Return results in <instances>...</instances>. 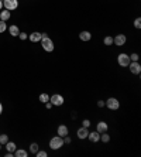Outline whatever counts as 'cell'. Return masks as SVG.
I'll list each match as a JSON object with an SVG mask.
<instances>
[{
    "label": "cell",
    "instance_id": "29",
    "mask_svg": "<svg viewBox=\"0 0 141 157\" xmlns=\"http://www.w3.org/2000/svg\"><path fill=\"white\" fill-rule=\"evenodd\" d=\"M19 37H20V40H27L28 36H27V33H20Z\"/></svg>",
    "mask_w": 141,
    "mask_h": 157
},
{
    "label": "cell",
    "instance_id": "30",
    "mask_svg": "<svg viewBox=\"0 0 141 157\" xmlns=\"http://www.w3.org/2000/svg\"><path fill=\"white\" fill-rule=\"evenodd\" d=\"M70 142H72V140H70V137H69V136H68V134H66L65 137H64V143H66V144H69Z\"/></svg>",
    "mask_w": 141,
    "mask_h": 157
},
{
    "label": "cell",
    "instance_id": "11",
    "mask_svg": "<svg viewBox=\"0 0 141 157\" xmlns=\"http://www.w3.org/2000/svg\"><path fill=\"white\" fill-rule=\"evenodd\" d=\"M107 129H109V125L106 123V122H103V120L98 122V125H96V130H98L99 133H104V132H107Z\"/></svg>",
    "mask_w": 141,
    "mask_h": 157
},
{
    "label": "cell",
    "instance_id": "33",
    "mask_svg": "<svg viewBox=\"0 0 141 157\" xmlns=\"http://www.w3.org/2000/svg\"><path fill=\"white\" fill-rule=\"evenodd\" d=\"M2 112H3V105H2V102H0V115H2Z\"/></svg>",
    "mask_w": 141,
    "mask_h": 157
},
{
    "label": "cell",
    "instance_id": "20",
    "mask_svg": "<svg viewBox=\"0 0 141 157\" xmlns=\"http://www.w3.org/2000/svg\"><path fill=\"white\" fill-rule=\"evenodd\" d=\"M38 99H40V102H42V103H47V102L50 101V95H48V93H41Z\"/></svg>",
    "mask_w": 141,
    "mask_h": 157
},
{
    "label": "cell",
    "instance_id": "10",
    "mask_svg": "<svg viewBox=\"0 0 141 157\" xmlns=\"http://www.w3.org/2000/svg\"><path fill=\"white\" fill-rule=\"evenodd\" d=\"M76 134H78V137L80 139V140H83V139L88 137V134H89V130H88V127H79V129L76 130Z\"/></svg>",
    "mask_w": 141,
    "mask_h": 157
},
{
    "label": "cell",
    "instance_id": "16",
    "mask_svg": "<svg viewBox=\"0 0 141 157\" xmlns=\"http://www.w3.org/2000/svg\"><path fill=\"white\" fill-rule=\"evenodd\" d=\"M10 17H11V14H10L9 10H3V11H0V20H3V21H7Z\"/></svg>",
    "mask_w": 141,
    "mask_h": 157
},
{
    "label": "cell",
    "instance_id": "36",
    "mask_svg": "<svg viewBox=\"0 0 141 157\" xmlns=\"http://www.w3.org/2000/svg\"><path fill=\"white\" fill-rule=\"evenodd\" d=\"M2 2H3V0H2Z\"/></svg>",
    "mask_w": 141,
    "mask_h": 157
},
{
    "label": "cell",
    "instance_id": "15",
    "mask_svg": "<svg viewBox=\"0 0 141 157\" xmlns=\"http://www.w3.org/2000/svg\"><path fill=\"white\" fill-rule=\"evenodd\" d=\"M9 33H10V36H13V37H19L20 28L13 24V26H10V27H9Z\"/></svg>",
    "mask_w": 141,
    "mask_h": 157
},
{
    "label": "cell",
    "instance_id": "13",
    "mask_svg": "<svg viewBox=\"0 0 141 157\" xmlns=\"http://www.w3.org/2000/svg\"><path fill=\"white\" fill-rule=\"evenodd\" d=\"M28 38H30V41L31 42H38V41H41V38H42V33H31L30 36H28Z\"/></svg>",
    "mask_w": 141,
    "mask_h": 157
},
{
    "label": "cell",
    "instance_id": "25",
    "mask_svg": "<svg viewBox=\"0 0 141 157\" xmlns=\"http://www.w3.org/2000/svg\"><path fill=\"white\" fill-rule=\"evenodd\" d=\"M35 156H37V157H47V156H48V153H47V152H44V150H38V152L35 153Z\"/></svg>",
    "mask_w": 141,
    "mask_h": 157
},
{
    "label": "cell",
    "instance_id": "21",
    "mask_svg": "<svg viewBox=\"0 0 141 157\" xmlns=\"http://www.w3.org/2000/svg\"><path fill=\"white\" fill-rule=\"evenodd\" d=\"M30 152L33 153V154H35V153L38 152V144L37 143H31V144H30Z\"/></svg>",
    "mask_w": 141,
    "mask_h": 157
},
{
    "label": "cell",
    "instance_id": "1",
    "mask_svg": "<svg viewBox=\"0 0 141 157\" xmlns=\"http://www.w3.org/2000/svg\"><path fill=\"white\" fill-rule=\"evenodd\" d=\"M62 146H64V137H61V136H54L50 140V147L52 150H59Z\"/></svg>",
    "mask_w": 141,
    "mask_h": 157
},
{
    "label": "cell",
    "instance_id": "26",
    "mask_svg": "<svg viewBox=\"0 0 141 157\" xmlns=\"http://www.w3.org/2000/svg\"><path fill=\"white\" fill-rule=\"evenodd\" d=\"M134 27H136V28H141V19H140V17H137V19L134 20Z\"/></svg>",
    "mask_w": 141,
    "mask_h": 157
},
{
    "label": "cell",
    "instance_id": "19",
    "mask_svg": "<svg viewBox=\"0 0 141 157\" xmlns=\"http://www.w3.org/2000/svg\"><path fill=\"white\" fill-rule=\"evenodd\" d=\"M100 140H102L103 143H109V142H110V134H107V132L100 133Z\"/></svg>",
    "mask_w": 141,
    "mask_h": 157
},
{
    "label": "cell",
    "instance_id": "22",
    "mask_svg": "<svg viewBox=\"0 0 141 157\" xmlns=\"http://www.w3.org/2000/svg\"><path fill=\"white\" fill-rule=\"evenodd\" d=\"M9 142V136L7 134H0V144H6Z\"/></svg>",
    "mask_w": 141,
    "mask_h": 157
},
{
    "label": "cell",
    "instance_id": "24",
    "mask_svg": "<svg viewBox=\"0 0 141 157\" xmlns=\"http://www.w3.org/2000/svg\"><path fill=\"white\" fill-rule=\"evenodd\" d=\"M6 30H7V24H6V21L0 20V33H4Z\"/></svg>",
    "mask_w": 141,
    "mask_h": 157
},
{
    "label": "cell",
    "instance_id": "14",
    "mask_svg": "<svg viewBox=\"0 0 141 157\" xmlns=\"http://www.w3.org/2000/svg\"><path fill=\"white\" fill-rule=\"evenodd\" d=\"M79 38L82 40V41H90V38H92V34H90V31H80L79 33Z\"/></svg>",
    "mask_w": 141,
    "mask_h": 157
},
{
    "label": "cell",
    "instance_id": "28",
    "mask_svg": "<svg viewBox=\"0 0 141 157\" xmlns=\"http://www.w3.org/2000/svg\"><path fill=\"white\" fill-rule=\"evenodd\" d=\"M82 126H83V127H89V126H90V120L89 119H85L83 122H82Z\"/></svg>",
    "mask_w": 141,
    "mask_h": 157
},
{
    "label": "cell",
    "instance_id": "7",
    "mask_svg": "<svg viewBox=\"0 0 141 157\" xmlns=\"http://www.w3.org/2000/svg\"><path fill=\"white\" fill-rule=\"evenodd\" d=\"M128 68H130V72L134 75H138L141 72V65L138 61H131V62L128 64Z\"/></svg>",
    "mask_w": 141,
    "mask_h": 157
},
{
    "label": "cell",
    "instance_id": "5",
    "mask_svg": "<svg viewBox=\"0 0 141 157\" xmlns=\"http://www.w3.org/2000/svg\"><path fill=\"white\" fill-rule=\"evenodd\" d=\"M117 62L120 67H128V64H130L131 61H130V57L127 55L126 52H122V54H118V57H117Z\"/></svg>",
    "mask_w": 141,
    "mask_h": 157
},
{
    "label": "cell",
    "instance_id": "3",
    "mask_svg": "<svg viewBox=\"0 0 141 157\" xmlns=\"http://www.w3.org/2000/svg\"><path fill=\"white\" fill-rule=\"evenodd\" d=\"M104 106H107L110 111H117L120 108V102L116 98H109L107 101H104Z\"/></svg>",
    "mask_w": 141,
    "mask_h": 157
},
{
    "label": "cell",
    "instance_id": "9",
    "mask_svg": "<svg viewBox=\"0 0 141 157\" xmlns=\"http://www.w3.org/2000/svg\"><path fill=\"white\" fill-rule=\"evenodd\" d=\"M56 133H58V136H61V137H65L66 134H69V129H68L66 125H59L58 129H56Z\"/></svg>",
    "mask_w": 141,
    "mask_h": 157
},
{
    "label": "cell",
    "instance_id": "31",
    "mask_svg": "<svg viewBox=\"0 0 141 157\" xmlns=\"http://www.w3.org/2000/svg\"><path fill=\"white\" fill-rule=\"evenodd\" d=\"M44 105H45V108H47V109H51V108H52V103L50 101H48L47 103H44Z\"/></svg>",
    "mask_w": 141,
    "mask_h": 157
},
{
    "label": "cell",
    "instance_id": "17",
    "mask_svg": "<svg viewBox=\"0 0 141 157\" xmlns=\"http://www.w3.org/2000/svg\"><path fill=\"white\" fill-rule=\"evenodd\" d=\"M6 149H7V152L14 153L16 152V149H17V146H16L14 142H7V143H6Z\"/></svg>",
    "mask_w": 141,
    "mask_h": 157
},
{
    "label": "cell",
    "instance_id": "8",
    "mask_svg": "<svg viewBox=\"0 0 141 157\" xmlns=\"http://www.w3.org/2000/svg\"><path fill=\"white\" fill-rule=\"evenodd\" d=\"M126 41H127V37L124 36V34H117L116 37L113 38V44H116L117 47L124 46V44H126Z\"/></svg>",
    "mask_w": 141,
    "mask_h": 157
},
{
    "label": "cell",
    "instance_id": "2",
    "mask_svg": "<svg viewBox=\"0 0 141 157\" xmlns=\"http://www.w3.org/2000/svg\"><path fill=\"white\" fill-rule=\"evenodd\" d=\"M41 46H42V50H45L47 52H52L55 46H54V41H52L50 37H44L41 38Z\"/></svg>",
    "mask_w": 141,
    "mask_h": 157
},
{
    "label": "cell",
    "instance_id": "4",
    "mask_svg": "<svg viewBox=\"0 0 141 157\" xmlns=\"http://www.w3.org/2000/svg\"><path fill=\"white\" fill-rule=\"evenodd\" d=\"M50 102L52 103V106H62L64 102H65V99H64V96L59 95V93H54L52 96H50Z\"/></svg>",
    "mask_w": 141,
    "mask_h": 157
},
{
    "label": "cell",
    "instance_id": "23",
    "mask_svg": "<svg viewBox=\"0 0 141 157\" xmlns=\"http://www.w3.org/2000/svg\"><path fill=\"white\" fill-rule=\"evenodd\" d=\"M103 42H104V46H112V44H113V37H110V36L104 37Z\"/></svg>",
    "mask_w": 141,
    "mask_h": 157
},
{
    "label": "cell",
    "instance_id": "18",
    "mask_svg": "<svg viewBox=\"0 0 141 157\" xmlns=\"http://www.w3.org/2000/svg\"><path fill=\"white\" fill-rule=\"evenodd\" d=\"M13 154H14L16 157H27V156H28V153L26 152V150H23V149H19V150L16 149V152H14Z\"/></svg>",
    "mask_w": 141,
    "mask_h": 157
},
{
    "label": "cell",
    "instance_id": "27",
    "mask_svg": "<svg viewBox=\"0 0 141 157\" xmlns=\"http://www.w3.org/2000/svg\"><path fill=\"white\" fill-rule=\"evenodd\" d=\"M128 57H130V61H138V58H140L137 52H133L131 55H128Z\"/></svg>",
    "mask_w": 141,
    "mask_h": 157
},
{
    "label": "cell",
    "instance_id": "6",
    "mask_svg": "<svg viewBox=\"0 0 141 157\" xmlns=\"http://www.w3.org/2000/svg\"><path fill=\"white\" fill-rule=\"evenodd\" d=\"M3 6L6 10H16L19 7V0H3Z\"/></svg>",
    "mask_w": 141,
    "mask_h": 157
},
{
    "label": "cell",
    "instance_id": "12",
    "mask_svg": "<svg viewBox=\"0 0 141 157\" xmlns=\"http://www.w3.org/2000/svg\"><path fill=\"white\" fill-rule=\"evenodd\" d=\"M88 139H89L90 142H93V143H98L99 140H100V133H99L98 130H94V132H89Z\"/></svg>",
    "mask_w": 141,
    "mask_h": 157
},
{
    "label": "cell",
    "instance_id": "34",
    "mask_svg": "<svg viewBox=\"0 0 141 157\" xmlns=\"http://www.w3.org/2000/svg\"><path fill=\"white\" fill-rule=\"evenodd\" d=\"M2 7H3V2L0 0V10H2Z\"/></svg>",
    "mask_w": 141,
    "mask_h": 157
},
{
    "label": "cell",
    "instance_id": "35",
    "mask_svg": "<svg viewBox=\"0 0 141 157\" xmlns=\"http://www.w3.org/2000/svg\"><path fill=\"white\" fill-rule=\"evenodd\" d=\"M0 146H2V144H0ZM0 149H2V147H0Z\"/></svg>",
    "mask_w": 141,
    "mask_h": 157
},
{
    "label": "cell",
    "instance_id": "32",
    "mask_svg": "<svg viewBox=\"0 0 141 157\" xmlns=\"http://www.w3.org/2000/svg\"><path fill=\"white\" fill-rule=\"evenodd\" d=\"M98 106L99 108H103L104 106V101H98Z\"/></svg>",
    "mask_w": 141,
    "mask_h": 157
}]
</instances>
